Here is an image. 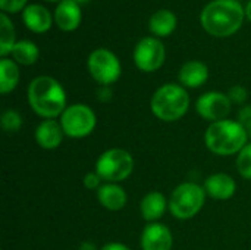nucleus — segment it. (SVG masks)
<instances>
[{
  "label": "nucleus",
  "mask_w": 251,
  "mask_h": 250,
  "mask_svg": "<svg viewBox=\"0 0 251 250\" xmlns=\"http://www.w3.org/2000/svg\"><path fill=\"white\" fill-rule=\"evenodd\" d=\"M97 94H99V99L101 102H109L112 99V90L106 85H101V88H99Z\"/></svg>",
  "instance_id": "29"
},
{
  "label": "nucleus",
  "mask_w": 251,
  "mask_h": 250,
  "mask_svg": "<svg viewBox=\"0 0 251 250\" xmlns=\"http://www.w3.org/2000/svg\"><path fill=\"white\" fill-rule=\"evenodd\" d=\"M143 250H172L174 237L171 230L160 222H149L141 233Z\"/></svg>",
  "instance_id": "11"
},
{
  "label": "nucleus",
  "mask_w": 251,
  "mask_h": 250,
  "mask_svg": "<svg viewBox=\"0 0 251 250\" xmlns=\"http://www.w3.org/2000/svg\"><path fill=\"white\" fill-rule=\"evenodd\" d=\"M19 83V68L15 60L1 57L0 60V91L7 94L16 88Z\"/></svg>",
  "instance_id": "20"
},
{
  "label": "nucleus",
  "mask_w": 251,
  "mask_h": 250,
  "mask_svg": "<svg viewBox=\"0 0 251 250\" xmlns=\"http://www.w3.org/2000/svg\"><path fill=\"white\" fill-rule=\"evenodd\" d=\"M47 1H62V0H47Z\"/></svg>",
  "instance_id": "34"
},
{
  "label": "nucleus",
  "mask_w": 251,
  "mask_h": 250,
  "mask_svg": "<svg viewBox=\"0 0 251 250\" xmlns=\"http://www.w3.org/2000/svg\"><path fill=\"white\" fill-rule=\"evenodd\" d=\"M237 169L243 178L251 180V143H247L244 149L238 153Z\"/></svg>",
  "instance_id": "24"
},
{
  "label": "nucleus",
  "mask_w": 251,
  "mask_h": 250,
  "mask_svg": "<svg viewBox=\"0 0 251 250\" xmlns=\"http://www.w3.org/2000/svg\"><path fill=\"white\" fill-rule=\"evenodd\" d=\"M228 97L231 99L232 103L241 105V103H244V102L247 100L249 91H247L246 87H243V85H234V87H231V90H229V93H228Z\"/></svg>",
  "instance_id": "26"
},
{
  "label": "nucleus",
  "mask_w": 251,
  "mask_h": 250,
  "mask_svg": "<svg viewBox=\"0 0 251 250\" xmlns=\"http://www.w3.org/2000/svg\"><path fill=\"white\" fill-rule=\"evenodd\" d=\"M134 171V158L125 149H109L96 162V172L106 183H121Z\"/></svg>",
  "instance_id": "6"
},
{
  "label": "nucleus",
  "mask_w": 251,
  "mask_h": 250,
  "mask_svg": "<svg viewBox=\"0 0 251 250\" xmlns=\"http://www.w3.org/2000/svg\"><path fill=\"white\" fill-rule=\"evenodd\" d=\"M63 128L56 119H44L35 130V141L41 149L53 150L60 146L63 140Z\"/></svg>",
  "instance_id": "13"
},
{
  "label": "nucleus",
  "mask_w": 251,
  "mask_h": 250,
  "mask_svg": "<svg viewBox=\"0 0 251 250\" xmlns=\"http://www.w3.org/2000/svg\"><path fill=\"white\" fill-rule=\"evenodd\" d=\"M15 41V28L12 21L7 18L6 13H0V55L1 57H6L9 53H12Z\"/></svg>",
  "instance_id": "22"
},
{
  "label": "nucleus",
  "mask_w": 251,
  "mask_h": 250,
  "mask_svg": "<svg viewBox=\"0 0 251 250\" xmlns=\"http://www.w3.org/2000/svg\"><path fill=\"white\" fill-rule=\"evenodd\" d=\"M244 16L246 9L238 0H213L204 6L200 22L207 34L229 37L241 28Z\"/></svg>",
  "instance_id": "1"
},
{
  "label": "nucleus",
  "mask_w": 251,
  "mask_h": 250,
  "mask_svg": "<svg viewBox=\"0 0 251 250\" xmlns=\"http://www.w3.org/2000/svg\"><path fill=\"white\" fill-rule=\"evenodd\" d=\"M246 16L249 18V21L251 22V0L247 3V7H246Z\"/></svg>",
  "instance_id": "32"
},
{
  "label": "nucleus",
  "mask_w": 251,
  "mask_h": 250,
  "mask_svg": "<svg viewBox=\"0 0 251 250\" xmlns=\"http://www.w3.org/2000/svg\"><path fill=\"white\" fill-rule=\"evenodd\" d=\"M176 15L169 9H160L151 15L149 21V29L156 37H168L176 28Z\"/></svg>",
  "instance_id": "19"
},
{
  "label": "nucleus",
  "mask_w": 251,
  "mask_h": 250,
  "mask_svg": "<svg viewBox=\"0 0 251 250\" xmlns=\"http://www.w3.org/2000/svg\"><path fill=\"white\" fill-rule=\"evenodd\" d=\"M100 205L107 211H121L128 200L125 190L116 183H106L97 190Z\"/></svg>",
  "instance_id": "18"
},
{
  "label": "nucleus",
  "mask_w": 251,
  "mask_h": 250,
  "mask_svg": "<svg viewBox=\"0 0 251 250\" xmlns=\"http://www.w3.org/2000/svg\"><path fill=\"white\" fill-rule=\"evenodd\" d=\"M26 0H0V7L3 13H16L24 10Z\"/></svg>",
  "instance_id": "25"
},
{
  "label": "nucleus",
  "mask_w": 251,
  "mask_h": 250,
  "mask_svg": "<svg viewBox=\"0 0 251 250\" xmlns=\"http://www.w3.org/2000/svg\"><path fill=\"white\" fill-rule=\"evenodd\" d=\"M168 208H169V200L160 192L147 193L140 203L141 217L149 222H157L163 217Z\"/></svg>",
  "instance_id": "16"
},
{
  "label": "nucleus",
  "mask_w": 251,
  "mask_h": 250,
  "mask_svg": "<svg viewBox=\"0 0 251 250\" xmlns=\"http://www.w3.org/2000/svg\"><path fill=\"white\" fill-rule=\"evenodd\" d=\"M100 250H131L128 246L122 245V243H107L104 245Z\"/></svg>",
  "instance_id": "30"
},
{
  "label": "nucleus",
  "mask_w": 251,
  "mask_h": 250,
  "mask_svg": "<svg viewBox=\"0 0 251 250\" xmlns=\"http://www.w3.org/2000/svg\"><path fill=\"white\" fill-rule=\"evenodd\" d=\"M231 106L232 102L228 94L219 91H207L201 94L196 102L197 113L206 121H210V124L226 119L231 112Z\"/></svg>",
  "instance_id": "10"
},
{
  "label": "nucleus",
  "mask_w": 251,
  "mask_h": 250,
  "mask_svg": "<svg viewBox=\"0 0 251 250\" xmlns=\"http://www.w3.org/2000/svg\"><path fill=\"white\" fill-rule=\"evenodd\" d=\"M238 122L244 125V128L247 130V133H251V106H244L241 111H240V115H238Z\"/></svg>",
  "instance_id": "28"
},
{
  "label": "nucleus",
  "mask_w": 251,
  "mask_h": 250,
  "mask_svg": "<svg viewBox=\"0 0 251 250\" xmlns=\"http://www.w3.org/2000/svg\"><path fill=\"white\" fill-rule=\"evenodd\" d=\"M150 108L157 119L165 122H175L188 112L190 96L185 87L169 83L154 91Z\"/></svg>",
  "instance_id": "4"
},
{
  "label": "nucleus",
  "mask_w": 251,
  "mask_h": 250,
  "mask_svg": "<svg viewBox=\"0 0 251 250\" xmlns=\"http://www.w3.org/2000/svg\"><path fill=\"white\" fill-rule=\"evenodd\" d=\"M74 1H76L78 4H81V3H87V1H90V0H74Z\"/></svg>",
  "instance_id": "33"
},
{
  "label": "nucleus",
  "mask_w": 251,
  "mask_h": 250,
  "mask_svg": "<svg viewBox=\"0 0 251 250\" xmlns=\"http://www.w3.org/2000/svg\"><path fill=\"white\" fill-rule=\"evenodd\" d=\"M249 133L243 124L232 119L212 122L204 133L207 149L218 156H231L240 153L247 144Z\"/></svg>",
  "instance_id": "3"
},
{
  "label": "nucleus",
  "mask_w": 251,
  "mask_h": 250,
  "mask_svg": "<svg viewBox=\"0 0 251 250\" xmlns=\"http://www.w3.org/2000/svg\"><path fill=\"white\" fill-rule=\"evenodd\" d=\"M22 21L26 28L35 34L47 32L51 27V15L43 4H28L22 10Z\"/></svg>",
  "instance_id": "15"
},
{
  "label": "nucleus",
  "mask_w": 251,
  "mask_h": 250,
  "mask_svg": "<svg viewBox=\"0 0 251 250\" xmlns=\"http://www.w3.org/2000/svg\"><path fill=\"white\" fill-rule=\"evenodd\" d=\"M209 80V68L200 60H190L179 69V83L187 88L201 87Z\"/></svg>",
  "instance_id": "17"
},
{
  "label": "nucleus",
  "mask_w": 251,
  "mask_h": 250,
  "mask_svg": "<svg viewBox=\"0 0 251 250\" xmlns=\"http://www.w3.org/2000/svg\"><path fill=\"white\" fill-rule=\"evenodd\" d=\"M38 55H40L38 47L32 41H29V40L16 41V44L12 49V57H13V60L16 63L26 65V66L35 63L37 59H38Z\"/></svg>",
  "instance_id": "21"
},
{
  "label": "nucleus",
  "mask_w": 251,
  "mask_h": 250,
  "mask_svg": "<svg viewBox=\"0 0 251 250\" xmlns=\"http://www.w3.org/2000/svg\"><path fill=\"white\" fill-rule=\"evenodd\" d=\"M59 122L63 128L65 136L72 139H82L94 131L97 124V116L90 106L82 103H75L63 111Z\"/></svg>",
  "instance_id": "7"
},
{
  "label": "nucleus",
  "mask_w": 251,
  "mask_h": 250,
  "mask_svg": "<svg viewBox=\"0 0 251 250\" xmlns=\"http://www.w3.org/2000/svg\"><path fill=\"white\" fill-rule=\"evenodd\" d=\"M206 190L197 183H182L171 194L169 211L178 220L194 218L204 206Z\"/></svg>",
  "instance_id": "5"
},
{
  "label": "nucleus",
  "mask_w": 251,
  "mask_h": 250,
  "mask_svg": "<svg viewBox=\"0 0 251 250\" xmlns=\"http://www.w3.org/2000/svg\"><path fill=\"white\" fill-rule=\"evenodd\" d=\"M78 250H97V248H96V245H93L90 242H84Z\"/></svg>",
  "instance_id": "31"
},
{
  "label": "nucleus",
  "mask_w": 251,
  "mask_h": 250,
  "mask_svg": "<svg viewBox=\"0 0 251 250\" xmlns=\"http://www.w3.org/2000/svg\"><path fill=\"white\" fill-rule=\"evenodd\" d=\"M1 127L9 134L18 133L22 127V116L13 109H7L1 115Z\"/></svg>",
  "instance_id": "23"
},
{
  "label": "nucleus",
  "mask_w": 251,
  "mask_h": 250,
  "mask_svg": "<svg viewBox=\"0 0 251 250\" xmlns=\"http://www.w3.org/2000/svg\"><path fill=\"white\" fill-rule=\"evenodd\" d=\"M166 57L165 46L160 40L154 37L141 38L134 49V62L135 66L143 72L157 71Z\"/></svg>",
  "instance_id": "9"
},
{
  "label": "nucleus",
  "mask_w": 251,
  "mask_h": 250,
  "mask_svg": "<svg viewBox=\"0 0 251 250\" xmlns=\"http://www.w3.org/2000/svg\"><path fill=\"white\" fill-rule=\"evenodd\" d=\"M87 66L94 81L106 87L116 83L122 72L118 56L107 49H97L91 52L88 56Z\"/></svg>",
  "instance_id": "8"
},
{
  "label": "nucleus",
  "mask_w": 251,
  "mask_h": 250,
  "mask_svg": "<svg viewBox=\"0 0 251 250\" xmlns=\"http://www.w3.org/2000/svg\"><path fill=\"white\" fill-rule=\"evenodd\" d=\"M81 7L76 1L74 0H62L56 10H54V22L56 25L65 31V32H71L75 31L79 24H81Z\"/></svg>",
  "instance_id": "14"
},
{
  "label": "nucleus",
  "mask_w": 251,
  "mask_h": 250,
  "mask_svg": "<svg viewBox=\"0 0 251 250\" xmlns=\"http://www.w3.org/2000/svg\"><path fill=\"white\" fill-rule=\"evenodd\" d=\"M203 187L206 190V194L215 200H228L237 192L235 180L225 172H218L207 177Z\"/></svg>",
  "instance_id": "12"
},
{
  "label": "nucleus",
  "mask_w": 251,
  "mask_h": 250,
  "mask_svg": "<svg viewBox=\"0 0 251 250\" xmlns=\"http://www.w3.org/2000/svg\"><path fill=\"white\" fill-rule=\"evenodd\" d=\"M82 183H84V187L88 189V190H99L103 186L101 184V177L96 171L87 172L85 177H84V180H82Z\"/></svg>",
  "instance_id": "27"
},
{
  "label": "nucleus",
  "mask_w": 251,
  "mask_h": 250,
  "mask_svg": "<svg viewBox=\"0 0 251 250\" xmlns=\"http://www.w3.org/2000/svg\"><path fill=\"white\" fill-rule=\"evenodd\" d=\"M28 102L31 109L44 119H54L68 108L62 84L47 75L37 77L29 83Z\"/></svg>",
  "instance_id": "2"
}]
</instances>
